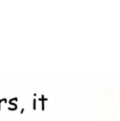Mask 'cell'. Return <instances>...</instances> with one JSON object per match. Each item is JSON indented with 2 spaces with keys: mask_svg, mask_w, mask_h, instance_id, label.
<instances>
[{
  "mask_svg": "<svg viewBox=\"0 0 120 121\" xmlns=\"http://www.w3.org/2000/svg\"><path fill=\"white\" fill-rule=\"evenodd\" d=\"M36 101H37L36 99H34V100H33V105H34V108H36Z\"/></svg>",
  "mask_w": 120,
  "mask_h": 121,
  "instance_id": "1",
  "label": "cell"
},
{
  "mask_svg": "<svg viewBox=\"0 0 120 121\" xmlns=\"http://www.w3.org/2000/svg\"><path fill=\"white\" fill-rule=\"evenodd\" d=\"M5 100H6V98H3V99H0V104H1V102H2V101H5Z\"/></svg>",
  "mask_w": 120,
  "mask_h": 121,
  "instance_id": "2",
  "label": "cell"
}]
</instances>
